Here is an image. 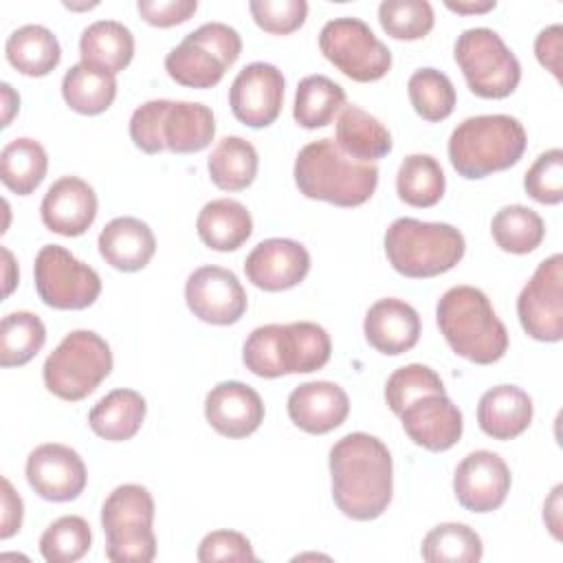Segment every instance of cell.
<instances>
[{
    "instance_id": "cell-23",
    "label": "cell",
    "mask_w": 563,
    "mask_h": 563,
    "mask_svg": "<svg viewBox=\"0 0 563 563\" xmlns=\"http://www.w3.org/2000/svg\"><path fill=\"white\" fill-rule=\"evenodd\" d=\"M99 255L117 271L134 273L150 264L156 253V238L147 222L121 216L110 220L97 240Z\"/></svg>"
},
{
    "instance_id": "cell-45",
    "label": "cell",
    "mask_w": 563,
    "mask_h": 563,
    "mask_svg": "<svg viewBox=\"0 0 563 563\" xmlns=\"http://www.w3.org/2000/svg\"><path fill=\"white\" fill-rule=\"evenodd\" d=\"M249 11L260 29L273 35L297 31L308 15L306 0H251Z\"/></svg>"
},
{
    "instance_id": "cell-20",
    "label": "cell",
    "mask_w": 563,
    "mask_h": 563,
    "mask_svg": "<svg viewBox=\"0 0 563 563\" xmlns=\"http://www.w3.org/2000/svg\"><path fill=\"white\" fill-rule=\"evenodd\" d=\"M205 418L224 438H246L264 422V402L246 383L224 380L207 394Z\"/></svg>"
},
{
    "instance_id": "cell-1",
    "label": "cell",
    "mask_w": 563,
    "mask_h": 563,
    "mask_svg": "<svg viewBox=\"0 0 563 563\" xmlns=\"http://www.w3.org/2000/svg\"><path fill=\"white\" fill-rule=\"evenodd\" d=\"M332 499L354 521L380 517L394 495L391 453L376 435L354 431L330 449Z\"/></svg>"
},
{
    "instance_id": "cell-11",
    "label": "cell",
    "mask_w": 563,
    "mask_h": 563,
    "mask_svg": "<svg viewBox=\"0 0 563 563\" xmlns=\"http://www.w3.org/2000/svg\"><path fill=\"white\" fill-rule=\"evenodd\" d=\"M33 277L40 299L55 310H84L101 295L99 273L59 244L37 251Z\"/></svg>"
},
{
    "instance_id": "cell-43",
    "label": "cell",
    "mask_w": 563,
    "mask_h": 563,
    "mask_svg": "<svg viewBox=\"0 0 563 563\" xmlns=\"http://www.w3.org/2000/svg\"><path fill=\"white\" fill-rule=\"evenodd\" d=\"M422 394H444L442 378L422 363H409L394 369L385 383V400L396 416L407 402Z\"/></svg>"
},
{
    "instance_id": "cell-17",
    "label": "cell",
    "mask_w": 563,
    "mask_h": 563,
    "mask_svg": "<svg viewBox=\"0 0 563 563\" xmlns=\"http://www.w3.org/2000/svg\"><path fill=\"white\" fill-rule=\"evenodd\" d=\"M308 271V249L301 242L288 238L262 240L257 246H253L244 262L246 279L266 292L295 288L306 279Z\"/></svg>"
},
{
    "instance_id": "cell-41",
    "label": "cell",
    "mask_w": 563,
    "mask_h": 563,
    "mask_svg": "<svg viewBox=\"0 0 563 563\" xmlns=\"http://www.w3.org/2000/svg\"><path fill=\"white\" fill-rule=\"evenodd\" d=\"M90 543L88 521L79 515H64L42 532L40 552L48 563H73L90 550Z\"/></svg>"
},
{
    "instance_id": "cell-27",
    "label": "cell",
    "mask_w": 563,
    "mask_h": 563,
    "mask_svg": "<svg viewBox=\"0 0 563 563\" xmlns=\"http://www.w3.org/2000/svg\"><path fill=\"white\" fill-rule=\"evenodd\" d=\"M198 238L213 251H235L253 233V218L249 209L233 198L209 200L196 218Z\"/></svg>"
},
{
    "instance_id": "cell-46",
    "label": "cell",
    "mask_w": 563,
    "mask_h": 563,
    "mask_svg": "<svg viewBox=\"0 0 563 563\" xmlns=\"http://www.w3.org/2000/svg\"><path fill=\"white\" fill-rule=\"evenodd\" d=\"M198 561L213 563V561H255V552L251 541L235 530H213L205 534L198 545Z\"/></svg>"
},
{
    "instance_id": "cell-5",
    "label": "cell",
    "mask_w": 563,
    "mask_h": 563,
    "mask_svg": "<svg viewBox=\"0 0 563 563\" xmlns=\"http://www.w3.org/2000/svg\"><path fill=\"white\" fill-rule=\"evenodd\" d=\"M466 251L460 229L446 222L396 218L385 231V255L391 268L411 279L451 271Z\"/></svg>"
},
{
    "instance_id": "cell-37",
    "label": "cell",
    "mask_w": 563,
    "mask_h": 563,
    "mask_svg": "<svg viewBox=\"0 0 563 563\" xmlns=\"http://www.w3.org/2000/svg\"><path fill=\"white\" fill-rule=\"evenodd\" d=\"M490 233L501 251L526 255L541 246L545 238V222L530 207L506 205L493 216Z\"/></svg>"
},
{
    "instance_id": "cell-47",
    "label": "cell",
    "mask_w": 563,
    "mask_h": 563,
    "mask_svg": "<svg viewBox=\"0 0 563 563\" xmlns=\"http://www.w3.org/2000/svg\"><path fill=\"white\" fill-rule=\"evenodd\" d=\"M165 99H152L139 106L130 117V139L145 154H158L165 150L161 141V112Z\"/></svg>"
},
{
    "instance_id": "cell-48",
    "label": "cell",
    "mask_w": 563,
    "mask_h": 563,
    "mask_svg": "<svg viewBox=\"0 0 563 563\" xmlns=\"http://www.w3.org/2000/svg\"><path fill=\"white\" fill-rule=\"evenodd\" d=\"M136 9L147 24L167 29V26L187 22L196 13L198 2L196 0H139Z\"/></svg>"
},
{
    "instance_id": "cell-33",
    "label": "cell",
    "mask_w": 563,
    "mask_h": 563,
    "mask_svg": "<svg viewBox=\"0 0 563 563\" xmlns=\"http://www.w3.org/2000/svg\"><path fill=\"white\" fill-rule=\"evenodd\" d=\"M257 167V150L242 136L220 139L207 161L211 183L224 191L246 189L255 180Z\"/></svg>"
},
{
    "instance_id": "cell-30",
    "label": "cell",
    "mask_w": 563,
    "mask_h": 563,
    "mask_svg": "<svg viewBox=\"0 0 563 563\" xmlns=\"http://www.w3.org/2000/svg\"><path fill=\"white\" fill-rule=\"evenodd\" d=\"M145 398L134 389H112L108 391L88 413L90 429L108 440L123 442L139 433L145 420Z\"/></svg>"
},
{
    "instance_id": "cell-36",
    "label": "cell",
    "mask_w": 563,
    "mask_h": 563,
    "mask_svg": "<svg viewBox=\"0 0 563 563\" xmlns=\"http://www.w3.org/2000/svg\"><path fill=\"white\" fill-rule=\"evenodd\" d=\"M345 106V90L325 75H308L297 84L292 117L306 130L325 128Z\"/></svg>"
},
{
    "instance_id": "cell-21",
    "label": "cell",
    "mask_w": 563,
    "mask_h": 563,
    "mask_svg": "<svg viewBox=\"0 0 563 563\" xmlns=\"http://www.w3.org/2000/svg\"><path fill=\"white\" fill-rule=\"evenodd\" d=\"M286 409L295 427L312 435H323L345 422L350 398L336 383L308 380L290 391Z\"/></svg>"
},
{
    "instance_id": "cell-40",
    "label": "cell",
    "mask_w": 563,
    "mask_h": 563,
    "mask_svg": "<svg viewBox=\"0 0 563 563\" xmlns=\"http://www.w3.org/2000/svg\"><path fill=\"white\" fill-rule=\"evenodd\" d=\"M407 95L418 117L429 123L444 121L457 101L451 79L438 68H420L407 81Z\"/></svg>"
},
{
    "instance_id": "cell-13",
    "label": "cell",
    "mask_w": 563,
    "mask_h": 563,
    "mask_svg": "<svg viewBox=\"0 0 563 563\" xmlns=\"http://www.w3.org/2000/svg\"><path fill=\"white\" fill-rule=\"evenodd\" d=\"M187 308L205 323L231 325L246 312V290L238 275L222 266H200L185 282Z\"/></svg>"
},
{
    "instance_id": "cell-25",
    "label": "cell",
    "mask_w": 563,
    "mask_h": 563,
    "mask_svg": "<svg viewBox=\"0 0 563 563\" xmlns=\"http://www.w3.org/2000/svg\"><path fill=\"white\" fill-rule=\"evenodd\" d=\"M532 422V398L517 385H497L477 402V424L493 440H512Z\"/></svg>"
},
{
    "instance_id": "cell-14",
    "label": "cell",
    "mask_w": 563,
    "mask_h": 563,
    "mask_svg": "<svg viewBox=\"0 0 563 563\" xmlns=\"http://www.w3.org/2000/svg\"><path fill=\"white\" fill-rule=\"evenodd\" d=\"M26 482L46 501H73L88 482L81 455L59 442L35 446L26 457Z\"/></svg>"
},
{
    "instance_id": "cell-24",
    "label": "cell",
    "mask_w": 563,
    "mask_h": 563,
    "mask_svg": "<svg viewBox=\"0 0 563 563\" xmlns=\"http://www.w3.org/2000/svg\"><path fill=\"white\" fill-rule=\"evenodd\" d=\"M216 134V119L209 106L198 101L165 99L161 112V141L165 150L176 154H194L205 150Z\"/></svg>"
},
{
    "instance_id": "cell-8",
    "label": "cell",
    "mask_w": 563,
    "mask_h": 563,
    "mask_svg": "<svg viewBox=\"0 0 563 563\" xmlns=\"http://www.w3.org/2000/svg\"><path fill=\"white\" fill-rule=\"evenodd\" d=\"M242 53L240 33L224 22H207L187 33L185 40L165 55L167 75L187 88H213L224 70Z\"/></svg>"
},
{
    "instance_id": "cell-4",
    "label": "cell",
    "mask_w": 563,
    "mask_h": 563,
    "mask_svg": "<svg viewBox=\"0 0 563 563\" xmlns=\"http://www.w3.org/2000/svg\"><path fill=\"white\" fill-rule=\"evenodd\" d=\"M526 130L510 114H477L455 125L449 136V161L468 180L504 172L526 152Z\"/></svg>"
},
{
    "instance_id": "cell-53",
    "label": "cell",
    "mask_w": 563,
    "mask_h": 563,
    "mask_svg": "<svg viewBox=\"0 0 563 563\" xmlns=\"http://www.w3.org/2000/svg\"><path fill=\"white\" fill-rule=\"evenodd\" d=\"M444 4H446V9H451L455 13H464V15L466 13H486V11H493L497 7L495 0H482V2H451V0H446Z\"/></svg>"
},
{
    "instance_id": "cell-28",
    "label": "cell",
    "mask_w": 563,
    "mask_h": 563,
    "mask_svg": "<svg viewBox=\"0 0 563 563\" xmlns=\"http://www.w3.org/2000/svg\"><path fill=\"white\" fill-rule=\"evenodd\" d=\"M336 145L339 150L361 163H374L391 152L389 130L367 110L358 106H343L336 119Z\"/></svg>"
},
{
    "instance_id": "cell-31",
    "label": "cell",
    "mask_w": 563,
    "mask_h": 563,
    "mask_svg": "<svg viewBox=\"0 0 563 563\" xmlns=\"http://www.w3.org/2000/svg\"><path fill=\"white\" fill-rule=\"evenodd\" d=\"M4 55L18 73L26 77H44L57 68L62 46L51 29L42 24H24L7 37Z\"/></svg>"
},
{
    "instance_id": "cell-54",
    "label": "cell",
    "mask_w": 563,
    "mask_h": 563,
    "mask_svg": "<svg viewBox=\"0 0 563 563\" xmlns=\"http://www.w3.org/2000/svg\"><path fill=\"white\" fill-rule=\"evenodd\" d=\"M2 257H4V297L11 295L15 282H18V275H13V255L7 246H2Z\"/></svg>"
},
{
    "instance_id": "cell-34",
    "label": "cell",
    "mask_w": 563,
    "mask_h": 563,
    "mask_svg": "<svg viewBox=\"0 0 563 563\" xmlns=\"http://www.w3.org/2000/svg\"><path fill=\"white\" fill-rule=\"evenodd\" d=\"M62 97L70 110L95 117L106 112L117 97V79L84 62L70 66L62 79Z\"/></svg>"
},
{
    "instance_id": "cell-10",
    "label": "cell",
    "mask_w": 563,
    "mask_h": 563,
    "mask_svg": "<svg viewBox=\"0 0 563 563\" xmlns=\"http://www.w3.org/2000/svg\"><path fill=\"white\" fill-rule=\"evenodd\" d=\"M323 57L345 77L369 84L383 79L391 68V51L374 35L361 18H334L319 33Z\"/></svg>"
},
{
    "instance_id": "cell-16",
    "label": "cell",
    "mask_w": 563,
    "mask_h": 563,
    "mask_svg": "<svg viewBox=\"0 0 563 563\" xmlns=\"http://www.w3.org/2000/svg\"><path fill=\"white\" fill-rule=\"evenodd\" d=\"M453 493L462 508L493 512L510 493V468L495 451H473L453 473Z\"/></svg>"
},
{
    "instance_id": "cell-44",
    "label": "cell",
    "mask_w": 563,
    "mask_h": 563,
    "mask_svg": "<svg viewBox=\"0 0 563 563\" xmlns=\"http://www.w3.org/2000/svg\"><path fill=\"white\" fill-rule=\"evenodd\" d=\"M523 189L541 205H559L563 200V152L559 147L534 158L523 176Z\"/></svg>"
},
{
    "instance_id": "cell-50",
    "label": "cell",
    "mask_w": 563,
    "mask_h": 563,
    "mask_svg": "<svg viewBox=\"0 0 563 563\" xmlns=\"http://www.w3.org/2000/svg\"><path fill=\"white\" fill-rule=\"evenodd\" d=\"M22 517H24V504L22 497L13 490L11 482L4 477L2 479V517H0V539H9L13 537L20 526H22Z\"/></svg>"
},
{
    "instance_id": "cell-39",
    "label": "cell",
    "mask_w": 563,
    "mask_h": 563,
    "mask_svg": "<svg viewBox=\"0 0 563 563\" xmlns=\"http://www.w3.org/2000/svg\"><path fill=\"white\" fill-rule=\"evenodd\" d=\"M420 554L427 563H477L484 545L471 526L446 521L427 532Z\"/></svg>"
},
{
    "instance_id": "cell-2",
    "label": "cell",
    "mask_w": 563,
    "mask_h": 563,
    "mask_svg": "<svg viewBox=\"0 0 563 563\" xmlns=\"http://www.w3.org/2000/svg\"><path fill=\"white\" fill-rule=\"evenodd\" d=\"M435 319L449 347L471 363H497L508 350L506 325L486 292L475 286L449 288L438 299Z\"/></svg>"
},
{
    "instance_id": "cell-9",
    "label": "cell",
    "mask_w": 563,
    "mask_h": 563,
    "mask_svg": "<svg viewBox=\"0 0 563 563\" xmlns=\"http://www.w3.org/2000/svg\"><path fill=\"white\" fill-rule=\"evenodd\" d=\"M453 57L473 95L504 99L521 79V64L501 35L486 26H473L457 35Z\"/></svg>"
},
{
    "instance_id": "cell-52",
    "label": "cell",
    "mask_w": 563,
    "mask_h": 563,
    "mask_svg": "<svg viewBox=\"0 0 563 563\" xmlns=\"http://www.w3.org/2000/svg\"><path fill=\"white\" fill-rule=\"evenodd\" d=\"M0 88H2V128H7L20 108V97L18 92H13V88L7 81Z\"/></svg>"
},
{
    "instance_id": "cell-7",
    "label": "cell",
    "mask_w": 563,
    "mask_h": 563,
    "mask_svg": "<svg viewBox=\"0 0 563 563\" xmlns=\"http://www.w3.org/2000/svg\"><path fill=\"white\" fill-rule=\"evenodd\" d=\"M112 372V352L92 330H73L44 361L46 389L68 402L90 396Z\"/></svg>"
},
{
    "instance_id": "cell-29",
    "label": "cell",
    "mask_w": 563,
    "mask_h": 563,
    "mask_svg": "<svg viewBox=\"0 0 563 563\" xmlns=\"http://www.w3.org/2000/svg\"><path fill=\"white\" fill-rule=\"evenodd\" d=\"M81 62L103 73H121L134 57V35L117 20H97L79 37Z\"/></svg>"
},
{
    "instance_id": "cell-38",
    "label": "cell",
    "mask_w": 563,
    "mask_h": 563,
    "mask_svg": "<svg viewBox=\"0 0 563 563\" xmlns=\"http://www.w3.org/2000/svg\"><path fill=\"white\" fill-rule=\"evenodd\" d=\"M46 343V328L35 312L15 310L0 321V365H26Z\"/></svg>"
},
{
    "instance_id": "cell-12",
    "label": "cell",
    "mask_w": 563,
    "mask_h": 563,
    "mask_svg": "<svg viewBox=\"0 0 563 563\" xmlns=\"http://www.w3.org/2000/svg\"><path fill=\"white\" fill-rule=\"evenodd\" d=\"M517 317L528 336L543 343L563 339V257L543 260L517 297Z\"/></svg>"
},
{
    "instance_id": "cell-51",
    "label": "cell",
    "mask_w": 563,
    "mask_h": 563,
    "mask_svg": "<svg viewBox=\"0 0 563 563\" xmlns=\"http://www.w3.org/2000/svg\"><path fill=\"white\" fill-rule=\"evenodd\" d=\"M561 490L563 486L556 484L543 504V519L554 539H561Z\"/></svg>"
},
{
    "instance_id": "cell-22",
    "label": "cell",
    "mask_w": 563,
    "mask_h": 563,
    "mask_svg": "<svg viewBox=\"0 0 563 563\" xmlns=\"http://www.w3.org/2000/svg\"><path fill=\"white\" fill-rule=\"evenodd\" d=\"M420 314L418 310L396 297L378 299L369 306L363 321L367 343L387 356L409 352L420 339Z\"/></svg>"
},
{
    "instance_id": "cell-15",
    "label": "cell",
    "mask_w": 563,
    "mask_h": 563,
    "mask_svg": "<svg viewBox=\"0 0 563 563\" xmlns=\"http://www.w3.org/2000/svg\"><path fill=\"white\" fill-rule=\"evenodd\" d=\"M284 103V75L268 62H253L244 66L231 88L229 106L233 117L249 128L271 125Z\"/></svg>"
},
{
    "instance_id": "cell-18",
    "label": "cell",
    "mask_w": 563,
    "mask_h": 563,
    "mask_svg": "<svg viewBox=\"0 0 563 563\" xmlns=\"http://www.w3.org/2000/svg\"><path fill=\"white\" fill-rule=\"evenodd\" d=\"M409 440L427 451H446L462 438L464 418L446 394H422L398 413Z\"/></svg>"
},
{
    "instance_id": "cell-32",
    "label": "cell",
    "mask_w": 563,
    "mask_h": 563,
    "mask_svg": "<svg viewBox=\"0 0 563 563\" xmlns=\"http://www.w3.org/2000/svg\"><path fill=\"white\" fill-rule=\"evenodd\" d=\"M48 169V154L35 139L18 136L0 152V178L18 196L33 194Z\"/></svg>"
},
{
    "instance_id": "cell-6",
    "label": "cell",
    "mask_w": 563,
    "mask_h": 563,
    "mask_svg": "<svg viewBox=\"0 0 563 563\" xmlns=\"http://www.w3.org/2000/svg\"><path fill=\"white\" fill-rule=\"evenodd\" d=\"M154 499L141 484L117 486L101 506L106 556L114 563H150L156 556Z\"/></svg>"
},
{
    "instance_id": "cell-35",
    "label": "cell",
    "mask_w": 563,
    "mask_h": 563,
    "mask_svg": "<svg viewBox=\"0 0 563 563\" xmlns=\"http://www.w3.org/2000/svg\"><path fill=\"white\" fill-rule=\"evenodd\" d=\"M446 178L442 165L431 154H409L398 167L396 191L409 207L427 209L442 200Z\"/></svg>"
},
{
    "instance_id": "cell-42",
    "label": "cell",
    "mask_w": 563,
    "mask_h": 563,
    "mask_svg": "<svg viewBox=\"0 0 563 563\" xmlns=\"http://www.w3.org/2000/svg\"><path fill=\"white\" fill-rule=\"evenodd\" d=\"M378 22L394 40H422L435 22L433 7L427 0H383Z\"/></svg>"
},
{
    "instance_id": "cell-26",
    "label": "cell",
    "mask_w": 563,
    "mask_h": 563,
    "mask_svg": "<svg viewBox=\"0 0 563 563\" xmlns=\"http://www.w3.org/2000/svg\"><path fill=\"white\" fill-rule=\"evenodd\" d=\"M279 367L282 374H310L330 361V334L312 321L279 323Z\"/></svg>"
},
{
    "instance_id": "cell-49",
    "label": "cell",
    "mask_w": 563,
    "mask_h": 563,
    "mask_svg": "<svg viewBox=\"0 0 563 563\" xmlns=\"http://www.w3.org/2000/svg\"><path fill=\"white\" fill-rule=\"evenodd\" d=\"M561 44L563 29L561 24L545 26L534 40V55L543 68H548L561 81Z\"/></svg>"
},
{
    "instance_id": "cell-19",
    "label": "cell",
    "mask_w": 563,
    "mask_h": 563,
    "mask_svg": "<svg viewBox=\"0 0 563 563\" xmlns=\"http://www.w3.org/2000/svg\"><path fill=\"white\" fill-rule=\"evenodd\" d=\"M40 216L48 231L77 238L86 233L97 218V194L84 178L62 176L46 189Z\"/></svg>"
},
{
    "instance_id": "cell-3",
    "label": "cell",
    "mask_w": 563,
    "mask_h": 563,
    "mask_svg": "<svg viewBox=\"0 0 563 563\" xmlns=\"http://www.w3.org/2000/svg\"><path fill=\"white\" fill-rule=\"evenodd\" d=\"M292 176L306 198L336 207L367 202L378 185V167L345 156L332 139L303 145L295 158Z\"/></svg>"
}]
</instances>
